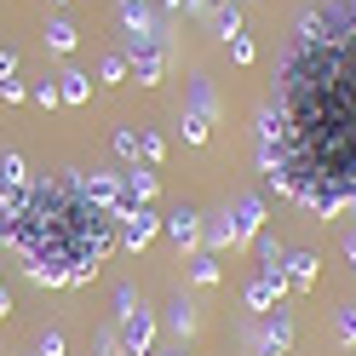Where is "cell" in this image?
Here are the masks:
<instances>
[{
	"instance_id": "cell-28",
	"label": "cell",
	"mask_w": 356,
	"mask_h": 356,
	"mask_svg": "<svg viewBox=\"0 0 356 356\" xmlns=\"http://www.w3.org/2000/svg\"><path fill=\"white\" fill-rule=\"evenodd\" d=\"M6 241H12V213L0 207V248H6Z\"/></svg>"
},
{
	"instance_id": "cell-11",
	"label": "cell",
	"mask_w": 356,
	"mask_h": 356,
	"mask_svg": "<svg viewBox=\"0 0 356 356\" xmlns=\"http://www.w3.org/2000/svg\"><path fill=\"white\" fill-rule=\"evenodd\" d=\"M184 92H190V115H207V121H218V86L195 70L190 81H184Z\"/></svg>"
},
{
	"instance_id": "cell-3",
	"label": "cell",
	"mask_w": 356,
	"mask_h": 356,
	"mask_svg": "<svg viewBox=\"0 0 356 356\" xmlns=\"http://www.w3.org/2000/svg\"><path fill=\"white\" fill-rule=\"evenodd\" d=\"M248 350L253 356H293V310H264L248 322Z\"/></svg>"
},
{
	"instance_id": "cell-16",
	"label": "cell",
	"mask_w": 356,
	"mask_h": 356,
	"mask_svg": "<svg viewBox=\"0 0 356 356\" xmlns=\"http://www.w3.org/2000/svg\"><path fill=\"white\" fill-rule=\"evenodd\" d=\"M58 98H63V104H75V109H81L86 98H92V81H86L81 70H63V75H58Z\"/></svg>"
},
{
	"instance_id": "cell-14",
	"label": "cell",
	"mask_w": 356,
	"mask_h": 356,
	"mask_svg": "<svg viewBox=\"0 0 356 356\" xmlns=\"http://www.w3.org/2000/svg\"><path fill=\"white\" fill-rule=\"evenodd\" d=\"M190 282H195V287H218V282H225V270H218V253L195 248V253H190Z\"/></svg>"
},
{
	"instance_id": "cell-6",
	"label": "cell",
	"mask_w": 356,
	"mask_h": 356,
	"mask_svg": "<svg viewBox=\"0 0 356 356\" xmlns=\"http://www.w3.org/2000/svg\"><path fill=\"white\" fill-rule=\"evenodd\" d=\"M29 184H35V178H29V167H24V155L6 149V155H0V207L17 213V207H24V195H29Z\"/></svg>"
},
{
	"instance_id": "cell-4",
	"label": "cell",
	"mask_w": 356,
	"mask_h": 356,
	"mask_svg": "<svg viewBox=\"0 0 356 356\" xmlns=\"http://www.w3.org/2000/svg\"><path fill=\"white\" fill-rule=\"evenodd\" d=\"M121 58H127V70H132V81H138V86H161L172 52L155 47V40H132V35H121Z\"/></svg>"
},
{
	"instance_id": "cell-26",
	"label": "cell",
	"mask_w": 356,
	"mask_h": 356,
	"mask_svg": "<svg viewBox=\"0 0 356 356\" xmlns=\"http://www.w3.org/2000/svg\"><path fill=\"white\" fill-rule=\"evenodd\" d=\"M40 356H63V333H58V327L40 333Z\"/></svg>"
},
{
	"instance_id": "cell-20",
	"label": "cell",
	"mask_w": 356,
	"mask_h": 356,
	"mask_svg": "<svg viewBox=\"0 0 356 356\" xmlns=\"http://www.w3.org/2000/svg\"><path fill=\"white\" fill-rule=\"evenodd\" d=\"M333 333H339L345 350L356 345V305H339V310H333Z\"/></svg>"
},
{
	"instance_id": "cell-19",
	"label": "cell",
	"mask_w": 356,
	"mask_h": 356,
	"mask_svg": "<svg viewBox=\"0 0 356 356\" xmlns=\"http://www.w3.org/2000/svg\"><path fill=\"white\" fill-rule=\"evenodd\" d=\"M98 81H104V86H121V81H132V70H127V58H121V52H109V58L98 63Z\"/></svg>"
},
{
	"instance_id": "cell-5",
	"label": "cell",
	"mask_w": 356,
	"mask_h": 356,
	"mask_svg": "<svg viewBox=\"0 0 356 356\" xmlns=\"http://www.w3.org/2000/svg\"><path fill=\"white\" fill-rule=\"evenodd\" d=\"M161 230H167V241L178 253H195L202 248V213H195L190 202H178L172 213H161Z\"/></svg>"
},
{
	"instance_id": "cell-9",
	"label": "cell",
	"mask_w": 356,
	"mask_h": 356,
	"mask_svg": "<svg viewBox=\"0 0 356 356\" xmlns=\"http://www.w3.org/2000/svg\"><path fill=\"white\" fill-rule=\"evenodd\" d=\"M282 293H287V282L259 270V276L248 282V293H241V299H248V310H253V316H264V310H276V305H282Z\"/></svg>"
},
{
	"instance_id": "cell-24",
	"label": "cell",
	"mask_w": 356,
	"mask_h": 356,
	"mask_svg": "<svg viewBox=\"0 0 356 356\" xmlns=\"http://www.w3.org/2000/svg\"><path fill=\"white\" fill-rule=\"evenodd\" d=\"M230 58H236V63H253V58H259V47H253L248 35H236V40H230Z\"/></svg>"
},
{
	"instance_id": "cell-2",
	"label": "cell",
	"mask_w": 356,
	"mask_h": 356,
	"mask_svg": "<svg viewBox=\"0 0 356 356\" xmlns=\"http://www.w3.org/2000/svg\"><path fill=\"white\" fill-rule=\"evenodd\" d=\"M115 333H121V356H155L161 316H155L132 287H115Z\"/></svg>"
},
{
	"instance_id": "cell-22",
	"label": "cell",
	"mask_w": 356,
	"mask_h": 356,
	"mask_svg": "<svg viewBox=\"0 0 356 356\" xmlns=\"http://www.w3.org/2000/svg\"><path fill=\"white\" fill-rule=\"evenodd\" d=\"M213 138V121L207 115H190V109H184V144H207Z\"/></svg>"
},
{
	"instance_id": "cell-29",
	"label": "cell",
	"mask_w": 356,
	"mask_h": 356,
	"mask_svg": "<svg viewBox=\"0 0 356 356\" xmlns=\"http://www.w3.org/2000/svg\"><path fill=\"white\" fill-rule=\"evenodd\" d=\"M12 316V293H6V282H0V322Z\"/></svg>"
},
{
	"instance_id": "cell-12",
	"label": "cell",
	"mask_w": 356,
	"mask_h": 356,
	"mask_svg": "<svg viewBox=\"0 0 356 356\" xmlns=\"http://www.w3.org/2000/svg\"><path fill=\"white\" fill-rule=\"evenodd\" d=\"M121 178H127V195H132V202H144V207L155 202V190H161V178H155V167H138V161H132V167H127Z\"/></svg>"
},
{
	"instance_id": "cell-1",
	"label": "cell",
	"mask_w": 356,
	"mask_h": 356,
	"mask_svg": "<svg viewBox=\"0 0 356 356\" xmlns=\"http://www.w3.org/2000/svg\"><path fill=\"white\" fill-rule=\"evenodd\" d=\"M121 218L98 213L86 195L75 190V178H47L29 184L24 207L12 213V248L24 253V270L40 287H81L98 276V264L121 248L115 241Z\"/></svg>"
},
{
	"instance_id": "cell-18",
	"label": "cell",
	"mask_w": 356,
	"mask_h": 356,
	"mask_svg": "<svg viewBox=\"0 0 356 356\" xmlns=\"http://www.w3.org/2000/svg\"><path fill=\"white\" fill-rule=\"evenodd\" d=\"M138 155H144V167H155V161L167 155V138H161L155 127H138Z\"/></svg>"
},
{
	"instance_id": "cell-13",
	"label": "cell",
	"mask_w": 356,
	"mask_h": 356,
	"mask_svg": "<svg viewBox=\"0 0 356 356\" xmlns=\"http://www.w3.org/2000/svg\"><path fill=\"white\" fill-rule=\"evenodd\" d=\"M207 17H213V35L225 40V47L241 35V6H236V0H213V12H207Z\"/></svg>"
},
{
	"instance_id": "cell-30",
	"label": "cell",
	"mask_w": 356,
	"mask_h": 356,
	"mask_svg": "<svg viewBox=\"0 0 356 356\" xmlns=\"http://www.w3.org/2000/svg\"><path fill=\"white\" fill-rule=\"evenodd\" d=\"M345 259H350V270H356V236H345Z\"/></svg>"
},
{
	"instance_id": "cell-25",
	"label": "cell",
	"mask_w": 356,
	"mask_h": 356,
	"mask_svg": "<svg viewBox=\"0 0 356 356\" xmlns=\"http://www.w3.org/2000/svg\"><path fill=\"white\" fill-rule=\"evenodd\" d=\"M0 98H6V104H24V98H29V86L12 75V81H0Z\"/></svg>"
},
{
	"instance_id": "cell-17",
	"label": "cell",
	"mask_w": 356,
	"mask_h": 356,
	"mask_svg": "<svg viewBox=\"0 0 356 356\" xmlns=\"http://www.w3.org/2000/svg\"><path fill=\"white\" fill-rule=\"evenodd\" d=\"M75 24H70V17H47V47L52 52H75Z\"/></svg>"
},
{
	"instance_id": "cell-15",
	"label": "cell",
	"mask_w": 356,
	"mask_h": 356,
	"mask_svg": "<svg viewBox=\"0 0 356 356\" xmlns=\"http://www.w3.org/2000/svg\"><path fill=\"white\" fill-rule=\"evenodd\" d=\"M167 333H172L178 345L195 333V305H190V299H172V305H167Z\"/></svg>"
},
{
	"instance_id": "cell-7",
	"label": "cell",
	"mask_w": 356,
	"mask_h": 356,
	"mask_svg": "<svg viewBox=\"0 0 356 356\" xmlns=\"http://www.w3.org/2000/svg\"><path fill=\"white\" fill-rule=\"evenodd\" d=\"M225 218H230L236 248H253V236L264 230V202H259V195H236V202L225 207Z\"/></svg>"
},
{
	"instance_id": "cell-32",
	"label": "cell",
	"mask_w": 356,
	"mask_h": 356,
	"mask_svg": "<svg viewBox=\"0 0 356 356\" xmlns=\"http://www.w3.org/2000/svg\"><path fill=\"white\" fill-rule=\"evenodd\" d=\"M58 6H70V0H58Z\"/></svg>"
},
{
	"instance_id": "cell-10",
	"label": "cell",
	"mask_w": 356,
	"mask_h": 356,
	"mask_svg": "<svg viewBox=\"0 0 356 356\" xmlns=\"http://www.w3.org/2000/svg\"><path fill=\"white\" fill-rule=\"evenodd\" d=\"M322 276V259L316 253H287V293H310Z\"/></svg>"
},
{
	"instance_id": "cell-31",
	"label": "cell",
	"mask_w": 356,
	"mask_h": 356,
	"mask_svg": "<svg viewBox=\"0 0 356 356\" xmlns=\"http://www.w3.org/2000/svg\"><path fill=\"white\" fill-rule=\"evenodd\" d=\"M167 356H184V345H178V350H167Z\"/></svg>"
},
{
	"instance_id": "cell-21",
	"label": "cell",
	"mask_w": 356,
	"mask_h": 356,
	"mask_svg": "<svg viewBox=\"0 0 356 356\" xmlns=\"http://www.w3.org/2000/svg\"><path fill=\"white\" fill-rule=\"evenodd\" d=\"M109 144H115L121 161H138V132H132V127H115V132H109Z\"/></svg>"
},
{
	"instance_id": "cell-23",
	"label": "cell",
	"mask_w": 356,
	"mask_h": 356,
	"mask_svg": "<svg viewBox=\"0 0 356 356\" xmlns=\"http://www.w3.org/2000/svg\"><path fill=\"white\" fill-rule=\"evenodd\" d=\"M29 98H35L40 109H52V104H63V98H58V81H35V86H29Z\"/></svg>"
},
{
	"instance_id": "cell-8",
	"label": "cell",
	"mask_w": 356,
	"mask_h": 356,
	"mask_svg": "<svg viewBox=\"0 0 356 356\" xmlns=\"http://www.w3.org/2000/svg\"><path fill=\"white\" fill-rule=\"evenodd\" d=\"M155 230H161V213H155V207H138V213H127L121 225H115V241H121L127 253H144L149 241H155Z\"/></svg>"
},
{
	"instance_id": "cell-27",
	"label": "cell",
	"mask_w": 356,
	"mask_h": 356,
	"mask_svg": "<svg viewBox=\"0 0 356 356\" xmlns=\"http://www.w3.org/2000/svg\"><path fill=\"white\" fill-rule=\"evenodd\" d=\"M12 75H17V52L0 47V81H12Z\"/></svg>"
}]
</instances>
